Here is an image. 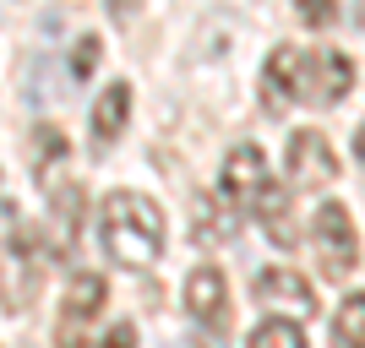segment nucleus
Instances as JSON below:
<instances>
[{
  "label": "nucleus",
  "mask_w": 365,
  "mask_h": 348,
  "mask_svg": "<svg viewBox=\"0 0 365 348\" xmlns=\"http://www.w3.org/2000/svg\"><path fill=\"white\" fill-rule=\"evenodd\" d=\"M354 88V65L344 49H300V44H278L262 65V109L284 115L289 104L311 109H333L344 104Z\"/></svg>",
  "instance_id": "obj_1"
},
{
  "label": "nucleus",
  "mask_w": 365,
  "mask_h": 348,
  "mask_svg": "<svg viewBox=\"0 0 365 348\" xmlns=\"http://www.w3.org/2000/svg\"><path fill=\"white\" fill-rule=\"evenodd\" d=\"M98 245L115 267L148 273L164 256V207L142 191H109L98 207Z\"/></svg>",
  "instance_id": "obj_2"
},
{
  "label": "nucleus",
  "mask_w": 365,
  "mask_h": 348,
  "mask_svg": "<svg viewBox=\"0 0 365 348\" xmlns=\"http://www.w3.org/2000/svg\"><path fill=\"white\" fill-rule=\"evenodd\" d=\"M311 256L327 278H349L354 261H360V234H354V218L344 201H322L311 212Z\"/></svg>",
  "instance_id": "obj_3"
},
{
  "label": "nucleus",
  "mask_w": 365,
  "mask_h": 348,
  "mask_svg": "<svg viewBox=\"0 0 365 348\" xmlns=\"http://www.w3.org/2000/svg\"><path fill=\"white\" fill-rule=\"evenodd\" d=\"M109 305V283L98 273H76L66 283V300H61V316H55V348H88L93 343V327Z\"/></svg>",
  "instance_id": "obj_4"
},
{
  "label": "nucleus",
  "mask_w": 365,
  "mask_h": 348,
  "mask_svg": "<svg viewBox=\"0 0 365 348\" xmlns=\"http://www.w3.org/2000/svg\"><path fill=\"white\" fill-rule=\"evenodd\" d=\"M267 158H262L257 142H235L218 164V201L224 207H257L267 196Z\"/></svg>",
  "instance_id": "obj_5"
},
{
  "label": "nucleus",
  "mask_w": 365,
  "mask_h": 348,
  "mask_svg": "<svg viewBox=\"0 0 365 348\" xmlns=\"http://www.w3.org/2000/svg\"><path fill=\"white\" fill-rule=\"evenodd\" d=\"M251 294H257V305L267 316H284V321H305L317 310V294H311V283H305L294 267H262Z\"/></svg>",
  "instance_id": "obj_6"
},
{
  "label": "nucleus",
  "mask_w": 365,
  "mask_h": 348,
  "mask_svg": "<svg viewBox=\"0 0 365 348\" xmlns=\"http://www.w3.org/2000/svg\"><path fill=\"white\" fill-rule=\"evenodd\" d=\"M284 169H289V185L294 191H322V185L338 180V152L327 147L322 131H294L289 137V152H284Z\"/></svg>",
  "instance_id": "obj_7"
},
{
  "label": "nucleus",
  "mask_w": 365,
  "mask_h": 348,
  "mask_svg": "<svg viewBox=\"0 0 365 348\" xmlns=\"http://www.w3.org/2000/svg\"><path fill=\"white\" fill-rule=\"evenodd\" d=\"M185 310H191L202 327L224 332V321H229V283H224V273H218L213 261H197V267L185 273Z\"/></svg>",
  "instance_id": "obj_8"
},
{
  "label": "nucleus",
  "mask_w": 365,
  "mask_h": 348,
  "mask_svg": "<svg viewBox=\"0 0 365 348\" xmlns=\"http://www.w3.org/2000/svg\"><path fill=\"white\" fill-rule=\"evenodd\" d=\"M125 120H131V82H120V76H115V82L93 98V120H88V125H93V142H98V147H109V142L125 131Z\"/></svg>",
  "instance_id": "obj_9"
},
{
  "label": "nucleus",
  "mask_w": 365,
  "mask_h": 348,
  "mask_svg": "<svg viewBox=\"0 0 365 348\" xmlns=\"http://www.w3.org/2000/svg\"><path fill=\"white\" fill-rule=\"evenodd\" d=\"M257 218H262V234H267L273 245H284V251L294 245V228H289V191H284V185H267V196L257 201Z\"/></svg>",
  "instance_id": "obj_10"
},
{
  "label": "nucleus",
  "mask_w": 365,
  "mask_h": 348,
  "mask_svg": "<svg viewBox=\"0 0 365 348\" xmlns=\"http://www.w3.org/2000/svg\"><path fill=\"white\" fill-rule=\"evenodd\" d=\"M333 348H365V288L344 294L333 310Z\"/></svg>",
  "instance_id": "obj_11"
},
{
  "label": "nucleus",
  "mask_w": 365,
  "mask_h": 348,
  "mask_svg": "<svg viewBox=\"0 0 365 348\" xmlns=\"http://www.w3.org/2000/svg\"><path fill=\"white\" fill-rule=\"evenodd\" d=\"M61 164H66V137L55 131V125H38V131H33V152H28V169L38 174V185H49Z\"/></svg>",
  "instance_id": "obj_12"
},
{
  "label": "nucleus",
  "mask_w": 365,
  "mask_h": 348,
  "mask_svg": "<svg viewBox=\"0 0 365 348\" xmlns=\"http://www.w3.org/2000/svg\"><path fill=\"white\" fill-rule=\"evenodd\" d=\"M191 234H197L202 245L229 240V207L218 196H197V201H191Z\"/></svg>",
  "instance_id": "obj_13"
},
{
  "label": "nucleus",
  "mask_w": 365,
  "mask_h": 348,
  "mask_svg": "<svg viewBox=\"0 0 365 348\" xmlns=\"http://www.w3.org/2000/svg\"><path fill=\"white\" fill-rule=\"evenodd\" d=\"M245 348H305L300 321H284V316H267L257 332L245 337Z\"/></svg>",
  "instance_id": "obj_14"
},
{
  "label": "nucleus",
  "mask_w": 365,
  "mask_h": 348,
  "mask_svg": "<svg viewBox=\"0 0 365 348\" xmlns=\"http://www.w3.org/2000/svg\"><path fill=\"white\" fill-rule=\"evenodd\" d=\"M98 33H82V38H76V55H71V71L76 76H93V65H98Z\"/></svg>",
  "instance_id": "obj_15"
},
{
  "label": "nucleus",
  "mask_w": 365,
  "mask_h": 348,
  "mask_svg": "<svg viewBox=\"0 0 365 348\" xmlns=\"http://www.w3.org/2000/svg\"><path fill=\"white\" fill-rule=\"evenodd\" d=\"M98 348H137V327H131V321H115Z\"/></svg>",
  "instance_id": "obj_16"
},
{
  "label": "nucleus",
  "mask_w": 365,
  "mask_h": 348,
  "mask_svg": "<svg viewBox=\"0 0 365 348\" xmlns=\"http://www.w3.org/2000/svg\"><path fill=\"white\" fill-rule=\"evenodd\" d=\"M354 164H365V125L354 131Z\"/></svg>",
  "instance_id": "obj_17"
}]
</instances>
